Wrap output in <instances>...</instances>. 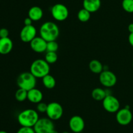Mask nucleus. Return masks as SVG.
I'll return each mask as SVG.
<instances>
[{"label": "nucleus", "instance_id": "f257e3e1", "mask_svg": "<svg viewBox=\"0 0 133 133\" xmlns=\"http://www.w3.org/2000/svg\"><path fill=\"white\" fill-rule=\"evenodd\" d=\"M60 34L59 28L53 22H46L40 28V35L46 42L56 40Z\"/></svg>", "mask_w": 133, "mask_h": 133}, {"label": "nucleus", "instance_id": "f03ea898", "mask_svg": "<svg viewBox=\"0 0 133 133\" xmlns=\"http://www.w3.org/2000/svg\"><path fill=\"white\" fill-rule=\"evenodd\" d=\"M38 119V112L30 108L22 111L18 116V121L22 126L33 127Z\"/></svg>", "mask_w": 133, "mask_h": 133}, {"label": "nucleus", "instance_id": "7ed1b4c3", "mask_svg": "<svg viewBox=\"0 0 133 133\" xmlns=\"http://www.w3.org/2000/svg\"><path fill=\"white\" fill-rule=\"evenodd\" d=\"M49 64L45 59H38L35 60L30 66V72L36 78H42L47 74H49Z\"/></svg>", "mask_w": 133, "mask_h": 133}, {"label": "nucleus", "instance_id": "20e7f679", "mask_svg": "<svg viewBox=\"0 0 133 133\" xmlns=\"http://www.w3.org/2000/svg\"><path fill=\"white\" fill-rule=\"evenodd\" d=\"M17 84L19 88L28 91L36 87V78L31 72H24L21 73L17 78Z\"/></svg>", "mask_w": 133, "mask_h": 133}, {"label": "nucleus", "instance_id": "39448f33", "mask_svg": "<svg viewBox=\"0 0 133 133\" xmlns=\"http://www.w3.org/2000/svg\"><path fill=\"white\" fill-rule=\"evenodd\" d=\"M45 113L48 118L52 121H56L62 117L63 115V108L60 103L52 102L48 104V108Z\"/></svg>", "mask_w": 133, "mask_h": 133}, {"label": "nucleus", "instance_id": "423d86ee", "mask_svg": "<svg viewBox=\"0 0 133 133\" xmlns=\"http://www.w3.org/2000/svg\"><path fill=\"white\" fill-rule=\"evenodd\" d=\"M51 13L53 18L58 22L66 20L69 16L68 9L66 5L62 3H57L53 5Z\"/></svg>", "mask_w": 133, "mask_h": 133}, {"label": "nucleus", "instance_id": "0eeeda50", "mask_svg": "<svg viewBox=\"0 0 133 133\" xmlns=\"http://www.w3.org/2000/svg\"><path fill=\"white\" fill-rule=\"evenodd\" d=\"M36 133H49L55 129L53 121L48 117L39 118L33 126Z\"/></svg>", "mask_w": 133, "mask_h": 133}, {"label": "nucleus", "instance_id": "6e6552de", "mask_svg": "<svg viewBox=\"0 0 133 133\" xmlns=\"http://www.w3.org/2000/svg\"><path fill=\"white\" fill-rule=\"evenodd\" d=\"M104 109L110 113H116L120 108L119 100L112 95H107L103 100Z\"/></svg>", "mask_w": 133, "mask_h": 133}, {"label": "nucleus", "instance_id": "1a4fd4ad", "mask_svg": "<svg viewBox=\"0 0 133 133\" xmlns=\"http://www.w3.org/2000/svg\"><path fill=\"white\" fill-rule=\"evenodd\" d=\"M99 81L104 87H111L116 83L117 77L116 74L110 70H103L99 74Z\"/></svg>", "mask_w": 133, "mask_h": 133}, {"label": "nucleus", "instance_id": "9d476101", "mask_svg": "<svg viewBox=\"0 0 133 133\" xmlns=\"http://www.w3.org/2000/svg\"><path fill=\"white\" fill-rule=\"evenodd\" d=\"M116 121L119 125L125 126L131 123L132 120V113L130 109L127 108H123L119 109L116 112Z\"/></svg>", "mask_w": 133, "mask_h": 133}, {"label": "nucleus", "instance_id": "9b49d317", "mask_svg": "<svg viewBox=\"0 0 133 133\" xmlns=\"http://www.w3.org/2000/svg\"><path fill=\"white\" fill-rule=\"evenodd\" d=\"M36 35V29L32 25L30 26H24L22 29L19 33V37L23 43H31Z\"/></svg>", "mask_w": 133, "mask_h": 133}, {"label": "nucleus", "instance_id": "f8f14e48", "mask_svg": "<svg viewBox=\"0 0 133 133\" xmlns=\"http://www.w3.org/2000/svg\"><path fill=\"white\" fill-rule=\"evenodd\" d=\"M69 126L74 133H81L84 129L85 123L81 116H74L69 121Z\"/></svg>", "mask_w": 133, "mask_h": 133}, {"label": "nucleus", "instance_id": "ddd939ff", "mask_svg": "<svg viewBox=\"0 0 133 133\" xmlns=\"http://www.w3.org/2000/svg\"><path fill=\"white\" fill-rule=\"evenodd\" d=\"M31 49L36 53H43L47 49V42L41 37H36L30 43Z\"/></svg>", "mask_w": 133, "mask_h": 133}, {"label": "nucleus", "instance_id": "4468645a", "mask_svg": "<svg viewBox=\"0 0 133 133\" xmlns=\"http://www.w3.org/2000/svg\"><path fill=\"white\" fill-rule=\"evenodd\" d=\"M12 48V40L10 38H0V53L1 54H8L11 52Z\"/></svg>", "mask_w": 133, "mask_h": 133}, {"label": "nucleus", "instance_id": "2eb2a0df", "mask_svg": "<svg viewBox=\"0 0 133 133\" xmlns=\"http://www.w3.org/2000/svg\"><path fill=\"white\" fill-rule=\"evenodd\" d=\"M27 99L32 103H39L43 99V93L36 87L27 91Z\"/></svg>", "mask_w": 133, "mask_h": 133}, {"label": "nucleus", "instance_id": "dca6fc26", "mask_svg": "<svg viewBox=\"0 0 133 133\" xmlns=\"http://www.w3.org/2000/svg\"><path fill=\"white\" fill-rule=\"evenodd\" d=\"M83 8L90 13H96L100 9L101 0H83Z\"/></svg>", "mask_w": 133, "mask_h": 133}, {"label": "nucleus", "instance_id": "f3484780", "mask_svg": "<svg viewBox=\"0 0 133 133\" xmlns=\"http://www.w3.org/2000/svg\"><path fill=\"white\" fill-rule=\"evenodd\" d=\"M44 13L40 7L33 6L29 9L28 11V17L34 22H37L42 18Z\"/></svg>", "mask_w": 133, "mask_h": 133}, {"label": "nucleus", "instance_id": "a211bd4d", "mask_svg": "<svg viewBox=\"0 0 133 133\" xmlns=\"http://www.w3.org/2000/svg\"><path fill=\"white\" fill-rule=\"evenodd\" d=\"M103 65L97 59H93L90 62L89 69L94 74H100L103 70Z\"/></svg>", "mask_w": 133, "mask_h": 133}, {"label": "nucleus", "instance_id": "6ab92c4d", "mask_svg": "<svg viewBox=\"0 0 133 133\" xmlns=\"http://www.w3.org/2000/svg\"><path fill=\"white\" fill-rule=\"evenodd\" d=\"M107 95V93L106 90L100 87H96L92 91V97L93 98V99L97 101H101V100L103 101Z\"/></svg>", "mask_w": 133, "mask_h": 133}, {"label": "nucleus", "instance_id": "aec40b11", "mask_svg": "<svg viewBox=\"0 0 133 133\" xmlns=\"http://www.w3.org/2000/svg\"><path fill=\"white\" fill-rule=\"evenodd\" d=\"M42 83L44 87L49 89H53L56 86V80L54 77L51 74H48L42 78Z\"/></svg>", "mask_w": 133, "mask_h": 133}, {"label": "nucleus", "instance_id": "412c9836", "mask_svg": "<svg viewBox=\"0 0 133 133\" xmlns=\"http://www.w3.org/2000/svg\"><path fill=\"white\" fill-rule=\"evenodd\" d=\"M91 13L85 9H82L79 10L77 13V18L81 22H87L90 18Z\"/></svg>", "mask_w": 133, "mask_h": 133}, {"label": "nucleus", "instance_id": "4be33fe9", "mask_svg": "<svg viewBox=\"0 0 133 133\" xmlns=\"http://www.w3.org/2000/svg\"><path fill=\"white\" fill-rule=\"evenodd\" d=\"M15 99L19 102H23L27 99V91L19 88L15 93Z\"/></svg>", "mask_w": 133, "mask_h": 133}, {"label": "nucleus", "instance_id": "5701e85b", "mask_svg": "<svg viewBox=\"0 0 133 133\" xmlns=\"http://www.w3.org/2000/svg\"><path fill=\"white\" fill-rule=\"evenodd\" d=\"M44 59L49 64L55 63L57 62V59H58V56H57V52H47V53H45Z\"/></svg>", "mask_w": 133, "mask_h": 133}, {"label": "nucleus", "instance_id": "b1692460", "mask_svg": "<svg viewBox=\"0 0 133 133\" xmlns=\"http://www.w3.org/2000/svg\"><path fill=\"white\" fill-rule=\"evenodd\" d=\"M122 5L125 11L129 13H133V0H123Z\"/></svg>", "mask_w": 133, "mask_h": 133}, {"label": "nucleus", "instance_id": "393cba45", "mask_svg": "<svg viewBox=\"0 0 133 133\" xmlns=\"http://www.w3.org/2000/svg\"><path fill=\"white\" fill-rule=\"evenodd\" d=\"M58 49V44L56 40L47 42V52H57Z\"/></svg>", "mask_w": 133, "mask_h": 133}, {"label": "nucleus", "instance_id": "a878e982", "mask_svg": "<svg viewBox=\"0 0 133 133\" xmlns=\"http://www.w3.org/2000/svg\"><path fill=\"white\" fill-rule=\"evenodd\" d=\"M47 108H48V104L44 102H40L38 103L37 106H36V110L38 112H40V113L46 112Z\"/></svg>", "mask_w": 133, "mask_h": 133}, {"label": "nucleus", "instance_id": "bb28decb", "mask_svg": "<svg viewBox=\"0 0 133 133\" xmlns=\"http://www.w3.org/2000/svg\"><path fill=\"white\" fill-rule=\"evenodd\" d=\"M16 133H36L33 127H27V126H22Z\"/></svg>", "mask_w": 133, "mask_h": 133}, {"label": "nucleus", "instance_id": "cd10ccee", "mask_svg": "<svg viewBox=\"0 0 133 133\" xmlns=\"http://www.w3.org/2000/svg\"><path fill=\"white\" fill-rule=\"evenodd\" d=\"M9 31L6 28L0 29V38L9 37Z\"/></svg>", "mask_w": 133, "mask_h": 133}, {"label": "nucleus", "instance_id": "c85d7f7f", "mask_svg": "<svg viewBox=\"0 0 133 133\" xmlns=\"http://www.w3.org/2000/svg\"><path fill=\"white\" fill-rule=\"evenodd\" d=\"M33 21L30 18L27 17V18H25L24 21H23V23H24L25 26H30V25H32V22Z\"/></svg>", "mask_w": 133, "mask_h": 133}, {"label": "nucleus", "instance_id": "c756f323", "mask_svg": "<svg viewBox=\"0 0 133 133\" xmlns=\"http://www.w3.org/2000/svg\"><path fill=\"white\" fill-rule=\"evenodd\" d=\"M128 40H129V44L133 47V33H131L129 34Z\"/></svg>", "mask_w": 133, "mask_h": 133}, {"label": "nucleus", "instance_id": "7c9ffc66", "mask_svg": "<svg viewBox=\"0 0 133 133\" xmlns=\"http://www.w3.org/2000/svg\"><path fill=\"white\" fill-rule=\"evenodd\" d=\"M128 30L130 32V33H133V23H130L128 26Z\"/></svg>", "mask_w": 133, "mask_h": 133}, {"label": "nucleus", "instance_id": "2f4dec72", "mask_svg": "<svg viewBox=\"0 0 133 133\" xmlns=\"http://www.w3.org/2000/svg\"><path fill=\"white\" fill-rule=\"evenodd\" d=\"M49 133H58V131H57V130H56L55 129H53V130H52L51 131L49 132Z\"/></svg>", "mask_w": 133, "mask_h": 133}, {"label": "nucleus", "instance_id": "473e14b6", "mask_svg": "<svg viewBox=\"0 0 133 133\" xmlns=\"http://www.w3.org/2000/svg\"><path fill=\"white\" fill-rule=\"evenodd\" d=\"M0 133H8L7 132L5 131V130H0Z\"/></svg>", "mask_w": 133, "mask_h": 133}, {"label": "nucleus", "instance_id": "72a5a7b5", "mask_svg": "<svg viewBox=\"0 0 133 133\" xmlns=\"http://www.w3.org/2000/svg\"><path fill=\"white\" fill-rule=\"evenodd\" d=\"M62 133H70V132H67V131H64V132H62Z\"/></svg>", "mask_w": 133, "mask_h": 133}, {"label": "nucleus", "instance_id": "f704fd0d", "mask_svg": "<svg viewBox=\"0 0 133 133\" xmlns=\"http://www.w3.org/2000/svg\"><path fill=\"white\" fill-rule=\"evenodd\" d=\"M132 67H133V62H132Z\"/></svg>", "mask_w": 133, "mask_h": 133}]
</instances>
